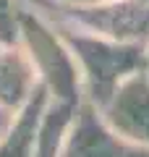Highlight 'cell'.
Here are the masks:
<instances>
[{"instance_id": "1", "label": "cell", "mask_w": 149, "mask_h": 157, "mask_svg": "<svg viewBox=\"0 0 149 157\" xmlns=\"http://www.w3.org/2000/svg\"><path fill=\"white\" fill-rule=\"evenodd\" d=\"M47 18L58 26V32L63 34L68 50L76 60L78 78H81V100H86L89 105L99 107L123 78H128L131 73L147 71V47L113 42V39L97 37L92 32H84L78 26L63 24L52 16Z\"/></svg>"}, {"instance_id": "2", "label": "cell", "mask_w": 149, "mask_h": 157, "mask_svg": "<svg viewBox=\"0 0 149 157\" xmlns=\"http://www.w3.org/2000/svg\"><path fill=\"white\" fill-rule=\"evenodd\" d=\"M16 42L26 52L37 84L44 86L50 100L81 102V78H78L76 60L68 50L66 39L55 24L29 3H24L21 8Z\"/></svg>"}, {"instance_id": "3", "label": "cell", "mask_w": 149, "mask_h": 157, "mask_svg": "<svg viewBox=\"0 0 149 157\" xmlns=\"http://www.w3.org/2000/svg\"><path fill=\"white\" fill-rule=\"evenodd\" d=\"M29 3V0H24ZM42 13L58 18L63 24L78 26L97 37L123 42V45L149 47V0H110L92 8H73V11H58L39 3H29Z\"/></svg>"}, {"instance_id": "4", "label": "cell", "mask_w": 149, "mask_h": 157, "mask_svg": "<svg viewBox=\"0 0 149 157\" xmlns=\"http://www.w3.org/2000/svg\"><path fill=\"white\" fill-rule=\"evenodd\" d=\"M97 110L118 136L149 147V73L139 71L123 78Z\"/></svg>"}, {"instance_id": "5", "label": "cell", "mask_w": 149, "mask_h": 157, "mask_svg": "<svg viewBox=\"0 0 149 157\" xmlns=\"http://www.w3.org/2000/svg\"><path fill=\"white\" fill-rule=\"evenodd\" d=\"M37 86L34 68L18 42H0V107L18 110Z\"/></svg>"}, {"instance_id": "6", "label": "cell", "mask_w": 149, "mask_h": 157, "mask_svg": "<svg viewBox=\"0 0 149 157\" xmlns=\"http://www.w3.org/2000/svg\"><path fill=\"white\" fill-rule=\"evenodd\" d=\"M24 0H0V42L18 39V21H21Z\"/></svg>"}, {"instance_id": "7", "label": "cell", "mask_w": 149, "mask_h": 157, "mask_svg": "<svg viewBox=\"0 0 149 157\" xmlns=\"http://www.w3.org/2000/svg\"><path fill=\"white\" fill-rule=\"evenodd\" d=\"M29 3H39L47 8H58V11H73V8H92V6H102L110 0H29Z\"/></svg>"}, {"instance_id": "8", "label": "cell", "mask_w": 149, "mask_h": 157, "mask_svg": "<svg viewBox=\"0 0 149 157\" xmlns=\"http://www.w3.org/2000/svg\"><path fill=\"white\" fill-rule=\"evenodd\" d=\"M147 73H149V47H147Z\"/></svg>"}]
</instances>
